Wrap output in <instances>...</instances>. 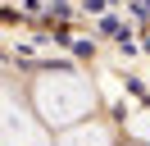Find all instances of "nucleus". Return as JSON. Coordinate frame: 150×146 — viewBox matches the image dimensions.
Instances as JSON below:
<instances>
[{"label": "nucleus", "instance_id": "3", "mask_svg": "<svg viewBox=\"0 0 150 146\" xmlns=\"http://www.w3.org/2000/svg\"><path fill=\"white\" fill-rule=\"evenodd\" d=\"M127 132L132 137H150V114H132L127 119Z\"/></svg>", "mask_w": 150, "mask_h": 146}, {"label": "nucleus", "instance_id": "1", "mask_svg": "<svg viewBox=\"0 0 150 146\" xmlns=\"http://www.w3.org/2000/svg\"><path fill=\"white\" fill-rule=\"evenodd\" d=\"M32 105H37L41 123L50 128H73L77 119H86L96 110V91L91 82L82 78V73H46V78H37V87H32Z\"/></svg>", "mask_w": 150, "mask_h": 146}, {"label": "nucleus", "instance_id": "2", "mask_svg": "<svg viewBox=\"0 0 150 146\" xmlns=\"http://www.w3.org/2000/svg\"><path fill=\"white\" fill-rule=\"evenodd\" d=\"M64 146H109V132H105L100 123L96 128H77V132L64 137Z\"/></svg>", "mask_w": 150, "mask_h": 146}]
</instances>
